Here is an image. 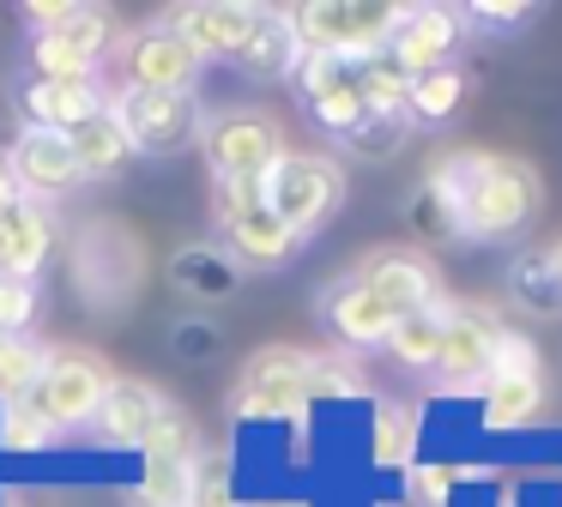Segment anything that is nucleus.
I'll return each instance as SVG.
<instances>
[{"label": "nucleus", "instance_id": "obj_16", "mask_svg": "<svg viewBox=\"0 0 562 507\" xmlns=\"http://www.w3.org/2000/svg\"><path fill=\"white\" fill-rule=\"evenodd\" d=\"M255 19H260V7L212 0V7H170L158 24L170 36H182L200 60H212V55H231L236 60V55H243V43H248V31H255Z\"/></svg>", "mask_w": 562, "mask_h": 507}, {"label": "nucleus", "instance_id": "obj_42", "mask_svg": "<svg viewBox=\"0 0 562 507\" xmlns=\"http://www.w3.org/2000/svg\"><path fill=\"white\" fill-rule=\"evenodd\" d=\"M7 205H19V181H13V169H7V157H0V212Z\"/></svg>", "mask_w": 562, "mask_h": 507}, {"label": "nucleus", "instance_id": "obj_15", "mask_svg": "<svg viewBox=\"0 0 562 507\" xmlns=\"http://www.w3.org/2000/svg\"><path fill=\"white\" fill-rule=\"evenodd\" d=\"M393 320H400V314H393L387 302H381L357 272L321 290V326H327V333L339 338V345H351V350H363V345H387V338H393Z\"/></svg>", "mask_w": 562, "mask_h": 507}, {"label": "nucleus", "instance_id": "obj_3", "mask_svg": "<svg viewBox=\"0 0 562 507\" xmlns=\"http://www.w3.org/2000/svg\"><path fill=\"white\" fill-rule=\"evenodd\" d=\"M115 121L127 127V145L134 157H170L188 151V145L206 133V115H200V97L194 91H115L110 97Z\"/></svg>", "mask_w": 562, "mask_h": 507}, {"label": "nucleus", "instance_id": "obj_35", "mask_svg": "<svg viewBox=\"0 0 562 507\" xmlns=\"http://www.w3.org/2000/svg\"><path fill=\"white\" fill-rule=\"evenodd\" d=\"M170 350H176V362H218L224 357V326L188 314V320L170 326Z\"/></svg>", "mask_w": 562, "mask_h": 507}, {"label": "nucleus", "instance_id": "obj_22", "mask_svg": "<svg viewBox=\"0 0 562 507\" xmlns=\"http://www.w3.org/2000/svg\"><path fill=\"white\" fill-rule=\"evenodd\" d=\"M296 60H303V43H296L291 12L260 7V19H255V31H248L243 55H236V67H243L248 79H291Z\"/></svg>", "mask_w": 562, "mask_h": 507}, {"label": "nucleus", "instance_id": "obj_14", "mask_svg": "<svg viewBox=\"0 0 562 507\" xmlns=\"http://www.w3.org/2000/svg\"><path fill=\"white\" fill-rule=\"evenodd\" d=\"M218 229H224V254H231L243 272H272V266H284L296 248H303V236H296L267 200L236 205L231 217H218Z\"/></svg>", "mask_w": 562, "mask_h": 507}, {"label": "nucleus", "instance_id": "obj_41", "mask_svg": "<svg viewBox=\"0 0 562 507\" xmlns=\"http://www.w3.org/2000/svg\"><path fill=\"white\" fill-rule=\"evenodd\" d=\"M448 483H453V471L424 465V471H417V502H424V507H441V502H448Z\"/></svg>", "mask_w": 562, "mask_h": 507}, {"label": "nucleus", "instance_id": "obj_28", "mask_svg": "<svg viewBox=\"0 0 562 507\" xmlns=\"http://www.w3.org/2000/svg\"><path fill=\"white\" fill-rule=\"evenodd\" d=\"M43 362H49L43 338H31V333H0V398H25L31 386H37Z\"/></svg>", "mask_w": 562, "mask_h": 507}, {"label": "nucleus", "instance_id": "obj_24", "mask_svg": "<svg viewBox=\"0 0 562 507\" xmlns=\"http://www.w3.org/2000/svg\"><path fill=\"white\" fill-rule=\"evenodd\" d=\"M79 151V169H86V181H115L127 164H134V145H127V127L115 121V109H103V115H91L79 133H67Z\"/></svg>", "mask_w": 562, "mask_h": 507}, {"label": "nucleus", "instance_id": "obj_45", "mask_svg": "<svg viewBox=\"0 0 562 507\" xmlns=\"http://www.w3.org/2000/svg\"><path fill=\"white\" fill-rule=\"evenodd\" d=\"M291 507H303V502H291Z\"/></svg>", "mask_w": 562, "mask_h": 507}, {"label": "nucleus", "instance_id": "obj_2", "mask_svg": "<svg viewBox=\"0 0 562 507\" xmlns=\"http://www.w3.org/2000/svg\"><path fill=\"white\" fill-rule=\"evenodd\" d=\"M267 205L296 229V236H315V229L345 205V169L321 151H284L267 176Z\"/></svg>", "mask_w": 562, "mask_h": 507}, {"label": "nucleus", "instance_id": "obj_25", "mask_svg": "<svg viewBox=\"0 0 562 507\" xmlns=\"http://www.w3.org/2000/svg\"><path fill=\"white\" fill-rule=\"evenodd\" d=\"M441 326H448V302H429V308H417V314H400V320H393L387 350L405 362V369L436 374V357H441Z\"/></svg>", "mask_w": 562, "mask_h": 507}, {"label": "nucleus", "instance_id": "obj_8", "mask_svg": "<svg viewBox=\"0 0 562 507\" xmlns=\"http://www.w3.org/2000/svg\"><path fill=\"white\" fill-rule=\"evenodd\" d=\"M115 36H122L115 31V12L86 7L79 19L31 36V72H43V79H98L103 55L115 48Z\"/></svg>", "mask_w": 562, "mask_h": 507}, {"label": "nucleus", "instance_id": "obj_43", "mask_svg": "<svg viewBox=\"0 0 562 507\" xmlns=\"http://www.w3.org/2000/svg\"><path fill=\"white\" fill-rule=\"evenodd\" d=\"M550 254H557V272H562V241H557V248H550Z\"/></svg>", "mask_w": 562, "mask_h": 507}, {"label": "nucleus", "instance_id": "obj_1", "mask_svg": "<svg viewBox=\"0 0 562 507\" xmlns=\"http://www.w3.org/2000/svg\"><path fill=\"white\" fill-rule=\"evenodd\" d=\"M441 188V200L453 205V224L472 241H508L520 236L538 217V169L520 157H448V164L429 176Z\"/></svg>", "mask_w": 562, "mask_h": 507}, {"label": "nucleus", "instance_id": "obj_4", "mask_svg": "<svg viewBox=\"0 0 562 507\" xmlns=\"http://www.w3.org/2000/svg\"><path fill=\"white\" fill-rule=\"evenodd\" d=\"M200 151L212 164V181H267L272 164L284 157V133L260 109H224L206 121Z\"/></svg>", "mask_w": 562, "mask_h": 507}, {"label": "nucleus", "instance_id": "obj_29", "mask_svg": "<svg viewBox=\"0 0 562 507\" xmlns=\"http://www.w3.org/2000/svg\"><path fill=\"white\" fill-rule=\"evenodd\" d=\"M194 502V459H146L139 507H188Z\"/></svg>", "mask_w": 562, "mask_h": 507}, {"label": "nucleus", "instance_id": "obj_44", "mask_svg": "<svg viewBox=\"0 0 562 507\" xmlns=\"http://www.w3.org/2000/svg\"><path fill=\"white\" fill-rule=\"evenodd\" d=\"M0 507H25V502H0Z\"/></svg>", "mask_w": 562, "mask_h": 507}, {"label": "nucleus", "instance_id": "obj_7", "mask_svg": "<svg viewBox=\"0 0 562 507\" xmlns=\"http://www.w3.org/2000/svg\"><path fill=\"white\" fill-rule=\"evenodd\" d=\"M508 326L484 308L448 302V326H441V357H436V386L441 393H484L490 369H496V345Z\"/></svg>", "mask_w": 562, "mask_h": 507}, {"label": "nucleus", "instance_id": "obj_26", "mask_svg": "<svg viewBox=\"0 0 562 507\" xmlns=\"http://www.w3.org/2000/svg\"><path fill=\"white\" fill-rule=\"evenodd\" d=\"M357 84H363V103L375 109V115H405V103H412V84H417V72L405 67L400 55H363L357 60Z\"/></svg>", "mask_w": 562, "mask_h": 507}, {"label": "nucleus", "instance_id": "obj_33", "mask_svg": "<svg viewBox=\"0 0 562 507\" xmlns=\"http://www.w3.org/2000/svg\"><path fill=\"white\" fill-rule=\"evenodd\" d=\"M405 133H412V121H405V115H375V109H369V115L357 121L339 145H345V151H357V157H393L405 145Z\"/></svg>", "mask_w": 562, "mask_h": 507}, {"label": "nucleus", "instance_id": "obj_10", "mask_svg": "<svg viewBox=\"0 0 562 507\" xmlns=\"http://www.w3.org/2000/svg\"><path fill=\"white\" fill-rule=\"evenodd\" d=\"M296 91H303L308 115L321 121V127L333 133V139H345V133L357 127V121L369 115L363 103V84H357V60L345 55H315V48H303V60H296Z\"/></svg>", "mask_w": 562, "mask_h": 507}, {"label": "nucleus", "instance_id": "obj_5", "mask_svg": "<svg viewBox=\"0 0 562 507\" xmlns=\"http://www.w3.org/2000/svg\"><path fill=\"white\" fill-rule=\"evenodd\" d=\"M296 43L315 48V55H345L363 60L381 55L393 43V24H400V7H357V0H315V7H296Z\"/></svg>", "mask_w": 562, "mask_h": 507}, {"label": "nucleus", "instance_id": "obj_27", "mask_svg": "<svg viewBox=\"0 0 562 507\" xmlns=\"http://www.w3.org/2000/svg\"><path fill=\"white\" fill-rule=\"evenodd\" d=\"M460 103H465V67L453 60V67L417 72L412 103H405V121H412V127H441V121H453Z\"/></svg>", "mask_w": 562, "mask_h": 507}, {"label": "nucleus", "instance_id": "obj_34", "mask_svg": "<svg viewBox=\"0 0 562 507\" xmlns=\"http://www.w3.org/2000/svg\"><path fill=\"white\" fill-rule=\"evenodd\" d=\"M412 441H417V410H405V405H375V459H381V465H400V459H412Z\"/></svg>", "mask_w": 562, "mask_h": 507}, {"label": "nucleus", "instance_id": "obj_30", "mask_svg": "<svg viewBox=\"0 0 562 507\" xmlns=\"http://www.w3.org/2000/svg\"><path fill=\"white\" fill-rule=\"evenodd\" d=\"M0 447L7 453H43V447H55V429L31 398H0Z\"/></svg>", "mask_w": 562, "mask_h": 507}, {"label": "nucleus", "instance_id": "obj_40", "mask_svg": "<svg viewBox=\"0 0 562 507\" xmlns=\"http://www.w3.org/2000/svg\"><path fill=\"white\" fill-rule=\"evenodd\" d=\"M86 12V0H25V19H31V31H55V24H67V19H79Z\"/></svg>", "mask_w": 562, "mask_h": 507}, {"label": "nucleus", "instance_id": "obj_32", "mask_svg": "<svg viewBox=\"0 0 562 507\" xmlns=\"http://www.w3.org/2000/svg\"><path fill=\"white\" fill-rule=\"evenodd\" d=\"M139 453H146V459H200L194 417H188V410H176V405H164L158 422H151V435L139 441Z\"/></svg>", "mask_w": 562, "mask_h": 507}, {"label": "nucleus", "instance_id": "obj_23", "mask_svg": "<svg viewBox=\"0 0 562 507\" xmlns=\"http://www.w3.org/2000/svg\"><path fill=\"white\" fill-rule=\"evenodd\" d=\"M508 296H514V308L532 314V320H562V272H557V254H550V248L514 254V266H508Z\"/></svg>", "mask_w": 562, "mask_h": 507}, {"label": "nucleus", "instance_id": "obj_38", "mask_svg": "<svg viewBox=\"0 0 562 507\" xmlns=\"http://www.w3.org/2000/svg\"><path fill=\"white\" fill-rule=\"evenodd\" d=\"M31 320H37V284L0 278V333H31Z\"/></svg>", "mask_w": 562, "mask_h": 507}, {"label": "nucleus", "instance_id": "obj_36", "mask_svg": "<svg viewBox=\"0 0 562 507\" xmlns=\"http://www.w3.org/2000/svg\"><path fill=\"white\" fill-rule=\"evenodd\" d=\"M405 217H412V229H417V236H429V241H453V236H460V224H453V205L441 200L436 181H424V188L412 193Z\"/></svg>", "mask_w": 562, "mask_h": 507}, {"label": "nucleus", "instance_id": "obj_19", "mask_svg": "<svg viewBox=\"0 0 562 507\" xmlns=\"http://www.w3.org/2000/svg\"><path fill=\"white\" fill-rule=\"evenodd\" d=\"M49 254H55L49 205L19 200V205L0 212V278H31V284H37V272L49 266Z\"/></svg>", "mask_w": 562, "mask_h": 507}, {"label": "nucleus", "instance_id": "obj_12", "mask_svg": "<svg viewBox=\"0 0 562 507\" xmlns=\"http://www.w3.org/2000/svg\"><path fill=\"white\" fill-rule=\"evenodd\" d=\"M19 109H25V127L43 133H79L91 115L110 109L103 79H43V72H19Z\"/></svg>", "mask_w": 562, "mask_h": 507}, {"label": "nucleus", "instance_id": "obj_17", "mask_svg": "<svg viewBox=\"0 0 562 507\" xmlns=\"http://www.w3.org/2000/svg\"><path fill=\"white\" fill-rule=\"evenodd\" d=\"M460 36H465V19L453 7H400L387 55H400L412 72H436V67H453Z\"/></svg>", "mask_w": 562, "mask_h": 507}, {"label": "nucleus", "instance_id": "obj_37", "mask_svg": "<svg viewBox=\"0 0 562 507\" xmlns=\"http://www.w3.org/2000/svg\"><path fill=\"white\" fill-rule=\"evenodd\" d=\"M188 507H236V489H231V453L212 447V453L194 459V502Z\"/></svg>", "mask_w": 562, "mask_h": 507}, {"label": "nucleus", "instance_id": "obj_9", "mask_svg": "<svg viewBox=\"0 0 562 507\" xmlns=\"http://www.w3.org/2000/svg\"><path fill=\"white\" fill-rule=\"evenodd\" d=\"M308 374H315V357H303V350H260L255 362L243 369V381H236V417L255 422V417H296V410L308 405Z\"/></svg>", "mask_w": 562, "mask_h": 507}, {"label": "nucleus", "instance_id": "obj_13", "mask_svg": "<svg viewBox=\"0 0 562 507\" xmlns=\"http://www.w3.org/2000/svg\"><path fill=\"white\" fill-rule=\"evenodd\" d=\"M200 67H206V60H200L182 36L164 31V24L134 31L122 43V79H127V91H194Z\"/></svg>", "mask_w": 562, "mask_h": 507}, {"label": "nucleus", "instance_id": "obj_21", "mask_svg": "<svg viewBox=\"0 0 562 507\" xmlns=\"http://www.w3.org/2000/svg\"><path fill=\"white\" fill-rule=\"evenodd\" d=\"M170 284L182 296H200V302H224L243 290V266L218 248V241H188V248L170 254Z\"/></svg>", "mask_w": 562, "mask_h": 507}, {"label": "nucleus", "instance_id": "obj_20", "mask_svg": "<svg viewBox=\"0 0 562 507\" xmlns=\"http://www.w3.org/2000/svg\"><path fill=\"white\" fill-rule=\"evenodd\" d=\"M164 405H170V398H164L151 381H110V393H103L91 429H98L110 447H139L151 435V422H158Z\"/></svg>", "mask_w": 562, "mask_h": 507}, {"label": "nucleus", "instance_id": "obj_11", "mask_svg": "<svg viewBox=\"0 0 562 507\" xmlns=\"http://www.w3.org/2000/svg\"><path fill=\"white\" fill-rule=\"evenodd\" d=\"M7 169H13V181H19V200L31 193L37 205L61 200V193H74L79 181H86L74 139H67V133H43V127L19 133L13 151H7Z\"/></svg>", "mask_w": 562, "mask_h": 507}, {"label": "nucleus", "instance_id": "obj_6", "mask_svg": "<svg viewBox=\"0 0 562 507\" xmlns=\"http://www.w3.org/2000/svg\"><path fill=\"white\" fill-rule=\"evenodd\" d=\"M110 381L115 374L103 369L91 350H49V362H43L37 386H31L25 398L43 410V422L61 435V429L98 422V405H103V393H110Z\"/></svg>", "mask_w": 562, "mask_h": 507}, {"label": "nucleus", "instance_id": "obj_39", "mask_svg": "<svg viewBox=\"0 0 562 507\" xmlns=\"http://www.w3.org/2000/svg\"><path fill=\"white\" fill-rule=\"evenodd\" d=\"M460 19H465V31H520L532 19V7H520V0H472Z\"/></svg>", "mask_w": 562, "mask_h": 507}, {"label": "nucleus", "instance_id": "obj_18", "mask_svg": "<svg viewBox=\"0 0 562 507\" xmlns=\"http://www.w3.org/2000/svg\"><path fill=\"white\" fill-rule=\"evenodd\" d=\"M357 278H363V284L375 290V296L387 302L393 314H417V308H429V302H441L429 260H424V254H405V248L369 254V260L357 266Z\"/></svg>", "mask_w": 562, "mask_h": 507}, {"label": "nucleus", "instance_id": "obj_31", "mask_svg": "<svg viewBox=\"0 0 562 507\" xmlns=\"http://www.w3.org/2000/svg\"><path fill=\"white\" fill-rule=\"evenodd\" d=\"M544 398V381H490L484 386V422L490 429H520Z\"/></svg>", "mask_w": 562, "mask_h": 507}]
</instances>
